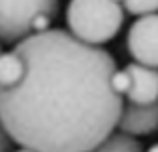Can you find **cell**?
Instances as JSON below:
<instances>
[{"mask_svg": "<svg viewBox=\"0 0 158 152\" xmlns=\"http://www.w3.org/2000/svg\"><path fill=\"white\" fill-rule=\"evenodd\" d=\"M12 51L24 69L0 87V120L20 148L89 152L118 130L126 97L114 87L110 51L65 28L35 32Z\"/></svg>", "mask_w": 158, "mask_h": 152, "instance_id": "6da1fadb", "label": "cell"}, {"mask_svg": "<svg viewBox=\"0 0 158 152\" xmlns=\"http://www.w3.org/2000/svg\"><path fill=\"white\" fill-rule=\"evenodd\" d=\"M124 6L118 0H69L67 31L87 45H106L124 27Z\"/></svg>", "mask_w": 158, "mask_h": 152, "instance_id": "7a4b0ae2", "label": "cell"}, {"mask_svg": "<svg viewBox=\"0 0 158 152\" xmlns=\"http://www.w3.org/2000/svg\"><path fill=\"white\" fill-rule=\"evenodd\" d=\"M59 0H0V43L16 45L35 32L51 28Z\"/></svg>", "mask_w": 158, "mask_h": 152, "instance_id": "3957f363", "label": "cell"}, {"mask_svg": "<svg viewBox=\"0 0 158 152\" xmlns=\"http://www.w3.org/2000/svg\"><path fill=\"white\" fill-rule=\"evenodd\" d=\"M126 49L136 63L158 67V12L138 16L130 24Z\"/></svg>", "mask_w": 158, "mask_h": 152, "instance_id": "277c9868", "label": "cell"}, {"mask_svg": "<svg viewBox=\"0 0 158 152\" xmlns=\"http://www.w3.org/2000/svg\"><path fill=\"white\" fill-rule=\"evenodd\" d=\"M130 75V89L126 93V101L148 106L158 101V67L142 63H128L124 67Z\"/></svg>", "mask_w": 158, "mask_h": 152, "instance_id": "5b68a950", "label": "cell"}, {"mask_svg": "<svg viewBox=\"0 0 158 152\" xmlns=\"http://www.w3.org/2000/svg\"><path fill=\"white\" fill-rule=\"evenodd\" d=\"M118 130L130 136H152L158 132V101L148 106L138 103H124V112L118 122Z\"/></svg>", "mask_w": 158, "mask_h": 152, "instance_id": "8992f818", "label": "cell"}, {"mask_svg": "<svg viewBox=\"0 0 158 152\" xmlns=\"http://www.w3.org/2000/svg\"><path fill=\"white\" fill-rule=\"evenodd\" d=\"M89 152H146V150L136 136H130V134L118 130V132H112L103 142H99Z\"/></svg>", "mask_w": 158, "mask_h": 152, "instance_id": "52a82bcc", "label": "cell"}, {"mask_svg": "<svg viewBox=\"0 0 158 152\" xmlns=\"http://www.w3.org/2000/svg\"><path fill=\"white\" fill-rule=\"evenodd\" d=\"M23 59L19 53L8 51V53H0V87L2 85H10V83L19 81L23 75Z\"/></svg>", "mask_w": 158, "mask_h": 152, "instance_id": "ba28073f", "label": "cell"}, {"mask_svg": "<svg viewBox=\"0 0 158 152\" xmlns=\"http://www.w3.org/2000/svg\"><path fill=\"white\" fill-rule=\"evenodd\" d=\"M122 6L132 16H144V14L158 12V0H124Z\"/></svg>", "mask_w": 158, "mask_h": 152, "instance_id": "9c48e42d", "label": "cell"}, {"mask_svg": "<svg viewBox=\"0 0 158 152\" xmlns=\"http://www.w3.org/2000/svg\"><path fill=\"white\" fill-rule=\"evenodd\" d=\"M114 87H116L118 93H122V95L126 97V93H128V89H130V75H128L126 69H118L116 71V75H114Z\"/></svg>", "mask_w": 158, "mask_h": 152, "instance_id": "30bf717a", "label": "cell"}, {"mask_svg": "<svg viewBox=\"0 0 158 152\" xmlns=\"http://www.w3.org/2000/svg\"><path fill=\"white\" fill-rule=\"evenodd\" d=\"M14 140L12 136L8 134V130H6V126L2 124V120H0V152H14L12 146H14Z\"/></svg>", "mask_w": 158, "mask_h": 152, "instance_id": "8fae6325", "label": "cell"}, {"mask_svg": "<svg viewBox=\"0 0 158 152\" xmlns=\"http://www.w3.org/2000/svg\"><path fill=\"white\" fill-rule=\"evenodd\" d=\"M146 152H158V144H152V146H150Z\"/></svg>", "mask_w": 158, "mask_h": 152, "instance_id": "7c38bea8", "label": "cell"}, {"mask_svg": "<svg viewBox=\"0 0 158 152\" xmlns=\"http://www.w3.org/2000/svg\"><path fill=\"white\" fill-rule=\"evenodd\" d=\"M118 2H120V4H122V2H124V0H118Z\"/></svg>", "mask_w": 158, "mask_h": 152, "instance_id": "4fadbf2b", "label": "cell"}, {"mask_svg": "<svg viewBox=\"0 0 158 152\" xmlns=\"http://www.w3.org/2000/svg\"><path fill=\"white\" fill-rule=\"evenodd\" d=\"M0 45H2V43H0ZM0 53H2V51H0Z\"/></svg>", "mask_w": 158, "mask_h": 152, "instance_id": "5bb4252c", "label": "cell"}]
</instances>
